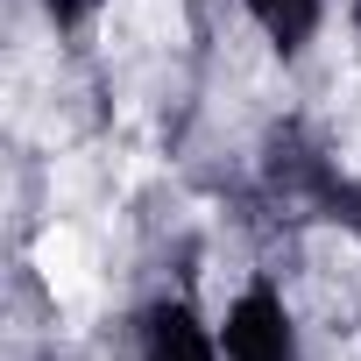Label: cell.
Segmentation results:
<instances>
[{"label": "cell", "mask_w": 361, "mask_h": 361, "mask_svg": "<svg viewBox=\"0 0 361 361\" xmlns=\"http://www.w3.org/2000/svg\"><path fill=\"white\" fill-rule=\"evenodd\" d=\"M220 354L227 361H290V319L269 290H241L220 319Z\"/></svg>", "instance_id": "obj_1"}, {"label": "cell", "mask_w": 361, "mask_h": 361, "mask_svg": "<svg viewBox=\"0 0 361 361\" xmlns=\"http://www.w3.org/2000/svg\"><path fill=\"white\" fill-rule=\"evenodd\" d=\"M142 361H220V347H213V333L185 305H149V319H142Z\"/></svg>", "instance_id": "obj_2"}, {"label": "cell", "mask_w": 361, "mask_h": 361, "mask_svg": "<svg viewBox=\"0 0 361 361\" xmlns=\"http://www.w3.org/2000/svg\"><path fill=\"white\" fill-rule=\"evenodd\" d=\"M248 15H255V29L276 50H305L312 29H319V15H326V0H248Z\"/></svg>", "instance_id": "obj_3"}, {"label": "cell", "mask_w": 361, "mask_h": 361, "mask_svg": "<svg viewBox=\"0 0 361 361\" xmlns=\"http://www.w3.org/2000/svg\"><path fill=\"white\" fill-rule=\"evenodd\" d=\"M36 269H43V283H50L57 298H71V290L85 283V248H78V234H71V227H50V234L36 241Z\"/></svg>", "instance_id": "obj_4"}]
</instances>
